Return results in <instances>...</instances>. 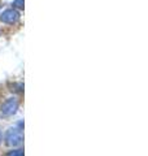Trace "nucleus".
I'll return each mask as SVG.
<instances>
[{"label": "nucleus", "instance_id": "f03ea898", "mask_svg": "<svg viewBox=\"0 0 148 156\" xmlns=\"http://www.w3.org/2000/svg\"><path fill=\"white\" fill-rule=\"evenodd\" d=\"M0 20H2L3 22H7V23H13L14 21L18 20V13L16 11H13V9H8V11L2 13Z\"/></svg>", "mask_w": 148, "mask_h": 156}, {"label": "nucleus", "instance_id": "39448f33", "mask_svg": "<svg viewBox=\"0 0 148 156\" xmlns=\"http://www.w3.org/2000/svg\"><path fill=\"white\" fill-rule=\"evenodd\" d=\"M14 5L18 7V8H22V5H23V0H16V2H14Z\"/></svg>", "mask_w": 148, "mask_h": 156}, {"label": "nucleus", "instance_id": "f257e3e1", "mask_svg": "<svg viewBox=\"0 0 148 156\" xmlns=\"http://www.w3.org/2000/svg\"><path fill=\"white\" fill-rule=\"evenodd\" d=\"M22 140V134L21 131L17 130V129H11L7 134V143L11 144V146H17L21 143Z\"/></svg>", "mask_w": 148, "mask_h": 156}, {"label": "nucleus", "instance_id": "7ed1b4c3", "mask_svg": "<svg viewBox=\"0 0 148 156\" xmlns=\"http://www.w3.org/2000/svg\"><path fill=\"white\" fill-rule=\"evenodd\" d=\"M17 105H18L17 100H14V99H9V100H7L5 103L3 104L2 111H3V113H5V115H12V113H14V112H16Z\"/></svg>", "mask_w": 148, "mask_h": 156}, {"label": "nucleus", "instance_id": "423d86ee", "mask_svg": "<svg viewBox=\"0 0 148 156\" xmlns=\"http://www.w3.org/2000/svg\"><path fill=\"white\" fill-rule=\"evenodd\" d=\"M0 140H2V134H0Z\"/></svg>", "mask_w": 148, "mask_h": 156}, {"label": "nucleus", "instance_id": "20e7f679", "mask_svg": "<svg viewBox=\"0 0 148 156\" xmlns=\"http://www.w3.org/2000/svg\"><path fill=\"white\" fill-rule=\"evenodd\" d=\"M7 156H23V152L21 150H16V151H11V152H8Z\"/></svg>", "mask_w": 148, "mask_h": 156}]
</instances>
